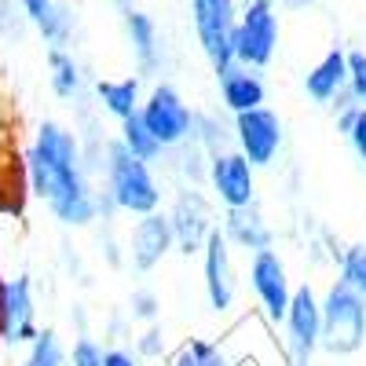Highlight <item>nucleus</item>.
<instances>
[{
	"label": "nucleus",
	"instance_id": "nucleus-18",
	"mask_svg": "<svg viewBox=\"0 0 366 366\" xmlns=\"http://www.w3.org/2000/svg\"><path fill=\"white\" fill-rule=\"evenodd\" d=\"M220 231H224V238H227V246H231V249H242L246 257H253V253H260V249H274V231H271V224L264 220L260 205H246V209L224 212Z\"/></svg>",
	"mask_w": 366,
	"mask_h": 366
},
{
	"label": "nucleus",
	"instance_id": "nucleus-4",
	"mask_svg": "<svg viewBox=\"0 0 366 366\" xmlns=\"http://www.w3.org/2000/svg\"><path fill=\"white\" fill-rule=\"evenodd\" d=\"M279 37H282L279 4L274 0H242L231 34L234 63L249 70H267L274 63V51H279Z\"/></svg>",
	"mask_w": 366,
	"mask_h": 366
},
{
	"label": "nucleus",
	"instance_id": "nucleus-1",
	"mask_svg": "<svg viewBox=\"0 0 366 366\" xmlns=\"http://www.w3.org/2000/svg\"><path fill=\"white\" fill-rule=\"evenodd\" d=\"M26 179L63 227H92L99 220V187L84 169L77 129L44 117L26 147Z\"/></svg>",
	"mask_w": 366,
	"mask_h": 366
},
{
	"label": "nucleus",
	"instance_id": "nucleus-33",
	"mask_svg": "<svg viewBox=\"0 0 366 366\" xmlns=\"http://www.w3.org/2000/svg\"><path fill=\"white\" fill-rule=\"evenodd\" d=\"M26 34V19L15 0H0V41H19Z\"/></svg>",
	"mask_w": 366,
	"mask_h": 366
},
{
	"label": "nucleus",
	"instance_id": "nucleus-30",
	"mask_svg": "<svg viewBox=\"0 0 366 366\" xmlns=\"http://www.w3.org/2000/svg\"><path fill=\"white\" fill-rule=\"evenodd\" d=\"M103 355H107V345L92 333H77L74 345L66 348V366H103Z\"/></svg>",
	"mask_w": 366,
	"mask_h": 366
},
{
	"label": "nucleus",
	"instance_id": "nucleus-5",
	"mask_svg": "<svg viewBox=\"0 0 366 366\" xmlns=\"http://www.w3.org/2000/svg\"><path fill=\"white\" fill-rule=\"evenodd\" d=\"M139 117L150 129V136L162 143L165 154L179 150L191 139V129H194V107L183 99V92L169 81L150 84V92L143 96V107H139Z\"/></svg>",
	"mask_w": 366,
	"mask_h": 366
},
{
	"label": "nucleus",
	"instance_id": "nucleus-12",
	"mask_svg": "<svg viewBox=\"0 0 366 366\" xmlns=\"http://www.w3.org/2000/svg\"><path fill=\"white\" fill-rule=\"evenodd\" d=\"M205 187H209V198L217 202L224 212L257 205V169L242 158L234 147L220 150V154L209 158Z\"/></svg>",
	"mask_w": 366,
	"mask_h": 366
},
{
	"label": "nucleus",
	"instance_id": "nucleus-11",
	"mask_svg": "<svg viewBox=\"0 0 366 366\" xmlns=\"http://www.w3.org/2000/svg\"><path fill=\"white\" fill-rule=\"evenodd\" d=\"M41 333L37 290L29 274H0V345L26 348Z\"/></svg>",
	"mask_w": 366,
	"mask_h": 366
},
{
	"label": "nucleus",
	"instance_id": "nucleus-29",
	"mask_svg": "<svg viewBox=\"0 0 366 366\" xmlns=\"http://www.w3.org/2000/svg\"><path fill=\"white\" fill-rule=\"evenodd\" d=\"M132 352L143 359V362H158V359H169V345H165V326L154 322V326H143V333L132 337Z\"/></svg>",
	"mask_w": 366,
	"mask_h": 366
},
{
	"label": "nucleus",
	"instance_id": "nucleus-7",
	"mask_svg": "<svg viewBox=\"0 0 366 366\" xmlns=\"http://www.w3.org/2000/svg\"><path fill=\"white\" fill-rule=\"evenodd\" d=\"M172 246L179 257H198L205 238L217 231V202H212L202 187H179L172 205L165 209Z\"/></svg>",
	"mask_w": 366,
	"mask_h": 366
},
{
	"label": "nucleus",
	"instance_id": "nucleus-15",
	"mask_svg": "<svg viewBox=\"0 0 366 366\" xmlns=\"http://www.w3.org/2000/svg\"><path fill=\"white\" fill-rule=\"evenodd\" d=\"M121 26H125V37L136 59V77H158L165 70V44L154 15H147L143 8H129L121 11Z\"/></svg>",
	"mask_w": 366,
	"mask_h": 366
},
{
	"label": "nucleus",
	"instance_id": "nucleus-22",
	"mask_svg": "<svg viewBox=\"0 0 366 366\" xmlns=\"http://www.w3.org/2000/svg\"><path fill=\"white\" fill-rule=\"evenodd\" d=\"M117 143L129 150L132 158H139V162H147L150 169H154L162 158H165V150H162V143L150 136V129L143 125V117L139 114H132L129 121H121V132H117Z\"/></svg>",
	"mask_w": 366,
	"mask_h": 366
},
{
	"label": "nucleus",
	"instance_id": "nucleus-31",
	"mask_svg": "<svg viewBox=\"0 0 366 366\" xmlns=\"http://www.w3.org/2000/svg\"><path fill=\"white\" fill-rule=\"evenodd\" d=\"M187 352L194 359V366H231V355L220 341H205V337H191Z\"/></svg>",
	"mask_w": 366,
	"mask_h": 366
},
{
	"label": "nucleus",
	"instance_id": "nucleus-9",
	"mask_svg": "<svg viewBox=\"0 0 366 366\" xmlns=\"http://www.w3.org/2000/svg\"><path fill=\"white\" fill-rule=\"evenodd\" d=\"M286 143V129L282 117L274 114L271 107H257L249 114L231 117V147L246 158L253 169H271L282 154Z\"/></svg>",
	"mask_w": 366,
	"mask_h": 366
},
{
	"label": "nucleus",
	"instance_id": "nucleus-38",
	"mask_svg": "<svg viewBox=\"0 0 366 366\" xmlns=\"http://www.w3.org/2000/svg\"><path fill=\"white\" fill-rule=\"evenodd\" d=\"M114 4H117L121 11H129V8H136V4H132V0H114Z\"/></svg>",
	"mask_w": 366,
	"mask_h": 366
},
{
	"label": "nucleus",
	"instance_id": "nucleus-28",
	"mask_svg": "<svg viewBox=\"0 0 366 366\" xmlns=\"http://www.w3.org/2000/svg\"><path fill=\"white\" fill-rule=\"evenodd\" d=\"M129 322H143V326H154L162 319V297L150 290V286H136L129 293V308H125Z\"/></svg>",
	"mask_w": 366,
	"mask_h": 366
},
{
	"label": "nucleus",
	"instance_id": "nucleus-34",
	"mask_svg": "<svg viewBox=\"0 0 366 366\" xmlns=\"http://www.w3.org/2000/svg\"><path fill=\"white\" fill-rule=\"evenodd\" d=\"M103 366H143V359L125 345H110L107 355H103Z\"/></svg>",
	"mask_w": 366,
	"mask_h": 366
},
{
	"label": "nucleus",
	"instance_id": "nucleus-37",
	"mask_svg": "<svg viewBox=\"0 0 366 366\" xmlns=\"http://www.w3.org/2000/svg\"><path fill=\"white\" fill-rule=\"evenodd\" d=\"M279 8H286V11H304V8H312L315 0H274Z\"/></svg>",
	"mask_w": 366,
	"mask_h": 366
},
{
	"label": "nucleus",
	"instance_id": "nucleus-14",
	"mask_svg": "<svg viewBox=\"0 0 366 366\" xmlns=\"http://www.w3.org/2000/svg\"><path fill=\"white\" fill-rule=\"evenodd\" d=\"M172 231H169V217L165 209L147 212V217H136L129 238H125V264L136 274H150L154 267L165 264V257L172 253Z\"/></svg>",
	"mask_w": 366,
	"mask_h": 366
},
{
	"label": "nucleus",
	"instance_id": "nucleus-25",
	"mask_svg": "<svg viewBox=\"0 0 366 366\" xmlns=\"http://www.w3.org/2000/svg\"><path fill=\"white\" fill-rule=\"evenodd\" d=\"M172 154H176L172 169L179 172L183 187H205V172H209V154L205 150L194 147V143H183L179 150H172Z\"/></svg>",
	"mask_w": 366,
	"mask_h": 366
},
{
	"label": "nucleus",
	"instance_id": "nucleus-39",
	"mask_svg": "<svg viewBox=\"0 0 366 366\" xmlns=\"http://www.w3.org/2000/svg\"><path fill=\"white\" fill-rule=\"evenodd\" d=\"M231 366H242V362H231Z\"/></svg>",
	"mask_w": 366,
	"mask_h": 366
},
{
	"label": "nucleus",
	"instance_id": "nucleus-2",
	"mask_svg": "<svg viewBox=\"0 0 366 366\" xmlns=\"http://www.w3.org/2000/svg\"><path fill=\"white\" fill-rule=\"evenodd\" d=\"M96 187L110 198V205L117 212H129V217H147V212H158L165 202L162 179L147 162L132 158L125 147L114 139H107L103 147V169H99V183Z\"/></svg>",
	"mask_w": 366,
	"mask_h": 366
},
{
	"label": "nucleus",
	"instance_id": "nucleus-36",
	"mask_svg": "<svg viewBox=\"0 0 366 366\" xmlns=\"http://www.w3.org/2000/svg\"><path fill=\"white\" fill-rule=\"evenodd\" d=\"M70 322H77V333H88V312H84V304H74V308H70Z\"/></svg>",
	"mask_w": 366,
	"mask_h": 366
},
{
	"label": "nucleus",
	"instance_id": "nucleus-16",
	"mask_svg": "<svg viewBox=\"0 0 366 366\" xmlns=\"http://www.w3.org/2000/svg\"><path fill=\"white\" fill-rule=\"evenodd\" d=\"M26 26H34L41 41L48 48H66L74 44V34H77V15L70 4H63V0H15Z\"/></svg>",
	"mask_w": 366,
	"mask_h": 366
},
{
	"label": "nucleus",
	"instance_id": "nucleus-27",
	"mask_svg": "<svg viewBox=\"0 0 366 366\" xmlns=\"http://www.w3.org/2000/svg\"><path fill=\"white\" fill-rule=\"evenodd\" d=\"M337 279L366 300V242L345 246V253H341V260H337Z\"/></svg>",
	"mask_w": 366,
	"mask_h": 366
},
{
	"label": "nucleus",
	"instance_id": "nucleus-35",
	"mask_svg": "<svg viewBox=\"0 0 366 366\" xmlns=\"http://www.w3.org/2000/svg\"><path fill=\"white\" fill-rule=\"evenodd\" d=\"M165 366H194V359H191V352H187V345H179L169 359H165Z\"/></svg>",
	"mask_w": 366,
	"mask_h": 366
},
{
	"label": "nucleus",
	"instance_id": "nucleus-21",
	"mask_svg": "<svg viewBox=\"0 0 366 366\" xmlns=\"http://www.w3.org/2000/svg\"><path fill=\"white\" fill-rule=\"evenodd\" d=\"M44 63H48L51 96L63 99V103H77L81 92H84V70H81V63H77V55L66 51V48H48Z\"/></svg>",
	"mask_w": 366,
	"mask_h": 366
},
{
	"label": "nucleus",
	"instance_id": "nucleus-23",
	"mask_svg": "<svg viewBox=\"0 0 366 366\" xmlns=\"http://www.w3.org/2000/svg\"><path fill=\"white\" fill-rule=\"evenodd\" d=\"M187 143L202 147L212 158V154H220V150H231V125L212 110H194V129H191Z\"/></svg>",
	"mask_w": 366,
	"mask_h": 366
},
{
	"label": "nucleus",
	"instance_id": "nucleus-32",
	"mask_svg": "<svg viewBox=\"0 0 366 366\" xmlns=\"http://www.w3.org/2000/svg\"><path fill=\"white\" fill-rule=\"evenodd\" d=\"M345 92L355 107H366V51H348V84Z\"/></svg>",
	"mask_w": 366,
	"mask_h": 366
},
{
	"label": "nucleus",
	"instance_id": "nucleus-8",
	"mask_svg": "<svg viewBox=\"0 0 366 366\" xmlns=\"http://www.w3.org/2000/svg\"><path fill=\"white\" fill-rule=\"evenodd\" d=\"M238 4H242V0H187L198 48L209 59L212 74H220V70H227L234 63V55H231V34H234Z\"/></svg>",
	"mask_w": 366,
	"mask_h": 366
},
{
	"label": "nucleus",
	"instance_id": "nucleus-10",
	"mask_svg": "<svg viewBox=\"0 0 366 366\" xmlns=\"http://www.w3.org/2000/svg\"><path fill=\"white\" fill-rule=\"evenodd\" d=\"M319 333H322V315H319V293L312 282L293 286L290 308L282 319V348L290 366H312L319 352Z\"/></svg>",
	"mask_w": 366,
	"mask_h": 366
},
{
	"label": "nucleus",
	"instance_id": "nucleus-3",
	"mask_svg": "<svg viewBox=\"0 0 366 366\" xmlns=\"http://www.w3.org/2000/svg\"><path fill=\"white\" fill-rule=\"evenodd\" d=\"M319 315H322V333H319V352L326 355H355L366 345V300L348 290L341 279H333L326 293L319 297Z\"/></svg>",
	"mask_w": 366,
	"mask_h": 366
},
{
	"label": "nucleus",
	"instance_id": "nucleus-24",
	"mask_svg": "<svg viewBox=\"0 0 366 366\" xmlns=\"http://www.w3.org/2000/svg\"><path fill=\"white\" fill-rule=\"evenodd\" d=\"M19 366H66V345H63V337H59L51 326H44L37 337L22 348Z\"/></svg>",
	"mask_w": 366,
	"mask_h": 366
},
{
	"label": "nucleus",
	"instance_id": "nucleus-26",
	"mask_svg": "<svg viewBox=\"0 0 366 366\" xmlns=\"http://www.w3.org/2000/svg\"><path fill=\"white\" fill-rule=\"evenodd\" d=\"M337 132L348 139L355 162H359V165H362V172H366V107L337 110Z\"/></svg>",
	"mask_w": 366,
	"mask_h": 366
},
{
	"label": "nucleus",
	"instance_id": "nucleus-19",
	"mask_svg": "<svg viewBox=\"0 0 366 366\" xmlns=\"http://www.w3.org/2000/svg\"><path fill=\"white\" fill-rule=\"evenodd\" d=\"M348 84V51L345 48H330L319 63L304 74V92H308L312 103H322L330 107L333 99L345 92Z\"/></svg>",
	"mask_w": 366,
	"mask_h": 366
},
{
	"label": "nucleus",
	"instance_id": "nucleus-17",
	"mask_svg": "<svg viewBox=\"0 0 366 366\" xmlns=\"http://www.w3.org/2000/svg\"><path fill=\"white\" fill-rule=\"evenodd\" d=\"M217 88H220V107L238 117V114H249L257 107H267V81L260 70L249 66H238L231 63L227 70L217 74Z\"/></svg>",
	"mask_w": 366,
	"mask_h": 366
},
{
	"label": "nucleus",
	"instance_id": "nucleus-6",
	"mask_svg": "<svg viewBox=\"0 0 366 366\" xmlns=\"http://www.w3.org/2000/svg\"><path fill=\"white\" fill-rule=\"evenodd\" d=\"M246 282H249V293L257 300V315L279 330L282 319H286V308H290V297H293V282H290V267L282 260L279 249H260L249 257L246 264Z\"/></svg>",
	"mask_w": 366,
	"mask_h": 366
},
{
	"label": "nucleus",
	"instance_id": "nucleus-13",
	"mask_svg": "<svg viewBox=\"0 0 366 366\" xmlns=\"http://www.w3.org/2000/svg\"><path fill=\"white\" fill-rule=\"evenodd\" d=\"M202 286H205V300L217 315H227L234 308V297H238V271H234V257L224 231L217 227L205 246H202Z\"/></svg>",
	"mask_w": 366,
	"mask_h": 366
},
{
	"label": "nucleus",
	"instance_id": "nucleus-20",
	"mask_svg": "<svg viewBox=\"0 0 366 366\" xmlns=\"http://www.w3.org/2000/svg\"><path fill=\"white\" fill-rule=\"evenodd\" d=\"M96 107L103 114H110L117 125L129 121L132 114H139L143 107V77L129 74V77H107V81H96Z\"/></svg>",
	"mask_w": 366,
	"mask_h": 366
}]
</instances>
